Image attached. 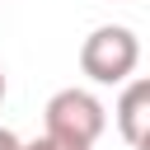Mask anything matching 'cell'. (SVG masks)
<instances>
[{"instance_id":"cell-1","label":"cell","mask_w":150,"mask_h":150,"mask_svg":"<svg viewBox=\"0 0 150 150\" xmlns=\"http://www.w3.org/2000/svg\"><path fill=\"white\" fill-rule=\"evenodd\" d=\"M141 66V42L127 23H103L80 47V70L94 84H127Z\"/></svg>"},{"instance_id":"cell-2","label":"cell","mask_w":150,"mask_h":150,"mask_svg":"<svg viewBox=\"0 0 150 150\" xmlns=\"http://www.w3.org/2000/svg\"><path fill=\"white\" fill-rule=\"evenodd\" d=\"M42 122H47L42 136H56V141H66V145L94 150V141H98L103 127H108V112H103V103H98L89 89H56V94L47 98V108H42Z\"/></svg>"},{"instance_id":"cell-3","label":"cell","mask_w":150,"mask_h":150,"mask_svg":"<svg viewBox=\"0 0 150 150\" xmlns=\"http://www.w3.org/2000/svg\"><path fill=\"white\" fill-rule=\"evenodd\" d=\"M145 127H150V84L127 80V89L117 98V131L127 145H145Z\"/></svg>"},{"instance_id":"cell-4","label":"cell","mask_w":150,"mask_h":150,"mask_svg":"<svg viewBox=\"0 0 150 150\" xmlns=\"http://www.w3.org/2000/svg\"><path fill=\"white\" fill-rule=\"evenodd\" d=\"M19 150H80V145H66V141H56V136H38V141H28V145H19Z\"/></svg>"},{"instance_id":"cell-5","label":"cell","mask_w":150,"mask_h":150,"mask_svg":"<svg viewBox=\"0 0 150 150\" xmlns=\"http://www.w3.org/2000/svg\"><path fill=\"white\" fill-rule=\"evenodd\" d=\"M19 145H23V141H19L9 127H0V150H19Z\"/></svg>"},{"instance_id":"cell-6","label":"cell","mask_w":150,"mask_h":150,"mask_svg":"<svg viewBox=\"0 0 150 150\" xmlns=\"http://www.w3.org/2000/svg\"><path fill=\"white\" fill-rule=\"evenodd\" d=\"M5 89H9V84H5V70H0V103H5Z\"/></svg>"}]
</instances>
